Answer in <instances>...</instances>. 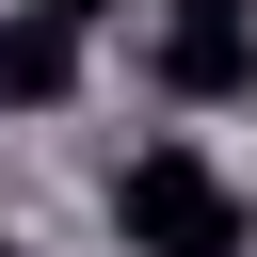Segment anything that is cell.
Masks as SVG:
<instances>
[{
  "label": "cell",
  "instance_id": "4",
  "mask_svg": "<svg viewBox=\"0 0 257 257\" xmlns=\"http://www.w3.org/2000/svg\"><path fill=\"white\" fill-rule=\"evenodd\" d=\"M16 16H64V32H96V16H128V0H16Z\"/></svg>",
  "mask_w": 257,
  "mask_h": 257
},
{
  "label": "cell",
  "instance_id": "5",
  "mask_svg": "<svg viewBox=\"0 0 257 257\" xmlns=\"http://www.w3.org/2000/svg\"><path fill=\"white\" fill-rule=\"evenodd\" d=\"M0 257H16V225H0Z\"/></svg>",
  "mask_w": 257,
  "mask_h": 257
},
{
  "label": "cell",
  "instance_id": "2",
  "mask_svg": "<svg viewBox=\"0 0 257 257\" xmlns=\"http://www.w3.org/2000/svg\"><path fill=\"white\" fill-rule=\"evenodd\" d=\"M161 96H193V112L257 96V0H177L161 16Z\"/></svg>",
  "mask_w": 257,
  "mask_h": 257
},
{
  "label": "cell",
  "instance_id": "1",
  "mask_svg": "<svg viewBox=\"0 0 257 257\" xmlns=\"http://www.w3.org/2000/svg\"><path fill=\"white\" fill-rule=\"evenodd\" d=\"M112 241L128 257H257V209H241V177L209 145H145L112 177Z\"/></svg>",
  "mask_w": 257,
  "mask_h": 257
},
{
  "label": "cell",
  "instance_id": "3",
  "mask_svg": "<svg viewBox=\"0 0 257 257\" xmlns=\"http://www.w3.org/2000/svg\"><path fill=\"white\" fill-rule=\"evenodd\" d=\"M80 96V32L64 16H0V112H64Z\"/></svg>",
  "mask_w": 257,
  "mask_h": 257
}]
</instances>
